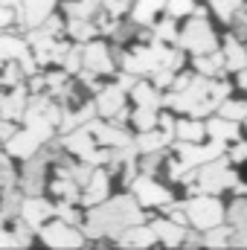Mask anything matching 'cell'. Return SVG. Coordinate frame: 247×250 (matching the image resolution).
I'll return each mask as SVG.
<instances>
[{"mask_svg":"<svg viewBox=\"0 0 247 250\" xmlns=\"http://www.w3.org/2000/svg\"><path fill=\"white\" fill-rule=\"evenodd\" d=\"M0 82H3V79H0Z\"/></svg>","mask_w":247,"mask_h":250,"instance_id":"cell-46","label":"cell"},{"mask_svg":"<svg viewBox=\"0 0 247 250\" xmlns=\"http://www.w3.org/2000/svg\"><path fill=\"white\" fill-rule=\"evenodd\" d=\"M18 79H21V70H18V64H9V67H3V82H6V84H18Z\"/></svg>","mask_w":247,"mask_h":250,"instance_id":"cell-39","label":"cell"},{"mask_svg":"<svg viewBox=\"0 0 247 250\" xmlns=\"http://www.w3.org/2000/svg\"><path fill=\"white\" fill-rule=\"evenodd\" d=\"M53 215H56V204H50V201H44V198H38V195H26L23 204H21V218H23L29 227H41V224H47Z\"/></svg>","mask_w":247,"mask_h":250,"instance_id":"cell-12","label":"cell"},{"mask_svg":"<svg viewBox=\"0 0 247 250\" xmlns=\"http://www.w3.org/2000/svg\"><path fill=\"white\" fill-rule=\"evenodd\" d=\"M242 3H245V0H209V6L218 12V18H221V21H230V18H233V12H236Z\"/></svg>","mask_w":247,"mask_h":250,"instance_id":"cell-32","label":"cell"},{"mask_svg":"<svg viewBox=\"0 0 247 250\" xmlns=\"http://www.w3.org/2000/svg\"><path fill=\"white\" fill-rule=\"evenodd\" d=\"M15 245H18L15 233H12V230H3V227H0V248H15Z\"/></svg>","mask_w":247,"mask_h":250,"instance_id":"cell-41","label":"cell"},{"mask_svg":"<svg viewBox=\"0 0 247 250\" xmlns=\"http://www.w3.org/2000/svg\"><path fill=\"white\" fill-rule=\"evenodd\" d=\"M184 209H186L189 224H195L198 230L218 227V224L224 221V215H227V212H224V207H221V201H218V198H212V195H206V192H201L198 198L186 201Z\"/></svg>","mask_w":247,"mask_h":250,"instance_id":"cell-5","label":"cell"},{"mask_svg":"<svg viewBox=\"0 0 247 250\" xmlns=\"http://www.w3.org/2000/svg\"><path fill=\"white\" fill-rule=\"evenodd\" d=\"M192 181H195V187H189L192 192H206V195H218L221 189L239 184V178L227 169V160H218V157L209 160V163H204L192 175Z\"/></svg>","mask_w":247,"mask_h":250,"instance_id":"cell-4","label":"cell"},{"mask_svg":"<svg viewBox=\"0 0 247 250\" xmlns=\"http://www.w3.org/2000/svg\"><path fill=\"white\" fill-rule=\"evenodd\" d=\"M181 47L192 50L195 56H204V53H212L215 50V32L209 26V21L204 15H192V21L186 23V29L181 32Z\"/></svg>","mask_w":247,"mask_h":250,"instance_id":"cell-6","label":"cell"},{"mask_svg":"<svg viewBox=\"0 0 247 250\" xmlns=\"http://www.w3.org/2000/svg\"><path fill=\"white\" fill-rule=\"evenodd\" d=\"M50 160H53V154H50V151H41V148H38L32 157H26L23 178H21L26 195H41V189H44V184H47L44 172H47V163H50Z\"/></svg>","mask_w":247,"mask_h":250,"instance_id":"cell-8","label":"cell"},{"mask_svg":"<svg viewBox=\"0 0 247 250\" xmlns=\"http://www.w3.org/2000/svg\"><path fill=\"white\" fill-rule=\"evenodd\" d=\"M233 160H236V163H245L247 160V143H239V146L233 148Z\"/></svg>","mask_w":247,"mask_h":250,"instance_id":"cell-43","label":"cell"},{"mask_svg":"<svg viewBox=\"0 0 247 250\" xmlns=\"http://www.w3.org/2000/svg\"><path fill=\"white\" fill-rule=\"evenodd\" d=\"M82 67H84L87 73H93V76H108V73H114V56H111L108 44H102V41L87 44V47L82 50Z\"/></svg>","mask_w":247,"mask_h":250,"instance_id":"cell-10","label":"cell"},{"mask_svg":"<svg viewBox=\"0 0 247 250\" xmlns=\"http://www.w3.org/2000/svg\"><path fill=\"white\" fill-rule=\"evenodd\" d=\"M12 21H15V12H12L9 6H0V29H3V26H9Z\"/></svg>","mask_w":247,"mask_h":250,"instance_id":"cell-42","label":"cell"},{"mask_svg":"<svg viewBox=\"0 0 247 250\" xmlns=\"http://www.w3.org/2000/svg\"><path fill=\"white\" fill-rule=\"evenodd\" d=\"M154 38L163 41V44H166V41H175V38H178V32H175V21H172V18H169V21H160V23L154 26Z\"/></svg>","mask_w":247,"mask_h":250,"instance_id":"cell-33","label":"cell"},{"mask_svg":"<svg viewBox=\"0 0 247 250\" xmlns=\"http://www.w3.org/2000/svg\"><path fill=\"white\" fill-rule=\"evenodd\" d=\"M82 41L79 44H70V50H67V56H64V62H62V67L67 70V73H79L82 70Z\"/></svg>","mask_w":247,"mask_h":250,"instance_id":"cell-31","label":"cell"},{"mask_svg":"<svg viewBox=\"0 0 247 250\" xmlns=\"http://www.w3.org/2000/svg\"><path fill=\"white\" fill-rule=\"evenodd\" d=\"M12 134H15V123L6 120V117H0V140H9Z\"/></svg>","mask_w":247,"mask_h":250,"instance_id":"cell-40","label":"cell"},{"mask_svg":"<svg viewBox=\"0 0 247 250\" xmlns=\"http://www.w3.org/2000/svg\"><path fill=\"white\" fill-rule=\"evenodd\" d=\"M41 148V137L35 134V131H15L9 140H6V151L12 154V157H21V160H26V157H32L35 151Z\"/></svg>","mask_w":247,"mask_h":250,"instance_id":"cell-14","label":"cell"},{"mask_svg":"<svg viewBox=\"0 0 247 250\" xmlns=\"http://www.w3.org/2000/svg\"><path fill=\"white\" fill-rule=\"evenodd\" d=\"M166 143H169V134H166V131H157V128H151V131H140V137L134 140L137 151H143V154H148V151H160Z\"/></svg>","mask_w":247,"mask_h":250,"instance_id":"cell-23","label":"cell"},{"mask_svg":"<svg viewBox=\"0 0 247 250\" xmlns=\"http://www.w3.org/2000/svg\"><path fill=\"white\" fill-rule=\"evenodd\" d=\"M70 35L73 38H79V41H87L90 35H96V23L90 21V18H70Z\"/></svg>","mask_w":247,"mask_h":250,"instance_id":"cell-30","label":"cell"},{"mask_svg":"<svg viewBox=\"0 0 247 250\" xmlns=\"http://www.w3.org/2000/svg\"><path fill=\"white\" fill-rule=\"evenodd\" d=\"M128 6H131V0H102V9H105L108 15H114V18L125 15Z\"/></svg>","mask_w":247,"mask_h":250,"instance_id":"cell-36","label":"cell"},{"mask_svg":"<svg viewBox=\"0 0 247 250\" xmlns=\"http://www.w3.org/2000/svg\"><path fill=\"white\" fill-rule=\"evenodd\" d=\"M93 146H96V137H93L90 125H79L76 131H70V134L64 137V148H67V151H73V154H76V157H82V160L93 151Z\"/></svg>","mask_w":247,"mask_h":250,"instance_id":"cell-15","label":"cell"},{"mask_svg":"<svg viewBox=\"0 0 247 250\" xmlns=\"http://www.w3.org/2000/svg\"><path fill=\"white\" fill-rule=\"evenodd\" d=\"M227 93H230V84H218L209 76L198 73V76H192L186 82V87L166 96V105H172V108H178L184 114H192V117H204V114L215 111L227 99Z\"/></svg>","mask_w":247,"mask_h":250,"instance_id":"cell-2","label":"cell"},{"mask_svg":"<svg viewBox=\"0 0 247 250\" xmlns=\"http://www.w3.org/2000/svg\"><path fill=\"white\" fill-rule=\"evenodd\" d=\"M175 134H178L184 143H201L204 134H206V125L195 123V117H192V120H184V123L175 125Z\"/></svg>","mask_w":247,"mask_h":250,"instance_id":"cell-27","label":"cell"},{"mask_svg":"<svg viewBox=\"0 0 247 250\" xmlns=\"http://www.w3.org/2000/svg\"><path fill=\"white\" fill-rule=\"evenodd\" d=\"M151 242H157L154 230L151 227H140V224L125 227L123 236H120V245H128V248H148Z\"/></svg>","mask_w":247,"mask_h":250,"instance_id":"cell-20","label":"cell"},{"mask_svg":"<svg viewBox=\"0 0 247 250\" xmlns=\"http://www.w3.org/2000/svg\"><path fill=\"white\" fill-rule=\"evenodd\" d=\"M224 151V143L221 140H212L209 146H201V143H184L178 146V154H181V163L186 169H195V166H204L209 160H215L218 154Z\"/></svg>","mask_w":247,"mask_h":250,"instance_id":"cell-9","label":"cell"},{"mask_svg":"<svg viewBox=\"0 0 247 250\" xmlns=\"http://www.w3.org/2000/svg\"><path fill=\"white\" fill-rule=\"evenodd\" d=\"M29 53V44L15 38V35H0V56L6 62H21L23 56Z\"/></svg>","mask_w":247,"mask_h":250,"instance_id":"cell-25","label":"cell"},{"mask_svg":"<svg viewBox=\"0 0 247 250\" xmlns=\"http://www.w3.org/2000/svg\"><path fill=\"white\" fill-rule=\"evenodd\" d=\"M105 195H108V175L93 169V175H90V181H87V192L82 195V204H84V207H96V204L105 201Z\"/></svg>","mask_w":247,"mask_h":250,"instance_id":"cell-19","label":"cell"},{"mask_svg":"<svg viewBox=\"0 0 247 250\" xmlns=\"http://www.w3.org/2000/svg\"><path fill=\"white\" fill-rule=\"evenodd\" d=\"M157 108H145V105H137V111L131 114V120L134 125L140 128V131H151V128H157Z\"/></svg>","mask_w":247,"mask_h":250,"instance_id":"cell-28","label":"cell"},{"mask_svg":"<svg viewBox=\"0 0 247 250\" xmlns=\"http://www.w3.org/2000/svg\"><path fill=\"white\" fill-rule=\"evenodd\" d=\"M166 6H169V12L178 18V15H186V12L195 9V0H166Z\"/></svg>","mask_w":247,"mask_h":250,"instance_id":"cell-37","label":"cell"},{"mask_svg":"<svg viewBox=\"0 0 247 250\" xmlns=\"http://www.w3.org/2000/svg\"><path fill=\"white\" fill-rule=\"evenodd\" d=\"M53 6H56V0H21V12H18L15 18H18L23 26L35 29V26H41V23L50 18Z\"/></svg>","mask_w":247,"mask_h":250,"instance_id":"cell-13","label":"cell"},{"mask_svg":"<svg viewBox=\"0 0 247 250\" xmlns=\"http://www.w3.org/2000/svg\"><path fill=\"white\" fill-rule=\"evenodd\" d=\"M23 123H26L29 131H35V134L41 137V143H47V140L53 137L56 125L62 123V111H59V105H56L53 99H47V96H35V99L26 102Z\"/></svg>","mask_w":247,"mask_h":250,"instance_id":"cell-3","label":"cell"},{"mask_svg":"<svg viewBox=\"0 0 247 250\" xmlns=\"http://www.w3.org/2000/svg\"><path fill=\"white\" fill-rule=\"evenodd\" d=\"M134 195H137L140 207H163V204L172 201V192L163 189L151 175H140V178H134Z\"/></svg>","mask_w":247,"mask_h":250,"instance_id":"cell-11","label":"cell"},{"mask_svg":"<svg viewBox=\"0 0 247 250\" xmlns=\"http://www.w3.org/2000/svg\"><path fill=\"white\" fill-rule=\"evenodd\" d=\"M131 93H134V102H137V105H145V108H157V105L163 102L160 87H154L151 82H137Z\"/></svg>","mask_w":247,"mask_h":250,"instance_id":"cell-24","label":"cell"},{"mask_svg":"<svg viewBox=\"0 0 247 250\" xmlns=\"http://www.w3.org/2000/svg\"><path fill=\"white\" fill-rule=\"evenodd\" d=\"M56 218H62V221H67V224H76V221H79V212L70 209V201H64V204L56 207Z\"/></svg>","mask_w":247,"mask_h":250,"instance_id":"cell-38","label":"cell"},{"mask_svg":"<svg viewBox=\"0 0 247 250\" xmlns=\"http://www.w3.org/2000/svg\"><path fill=\"white\" fill-rule=\"evenodd\" d=\"M151 230H154L157 242H163V245H184V239H186V227L184 224H178V221H172V218H166V221H154Z\"/></svg>","mask_w":247,"mask_h":250,"instance_id":"cell-18","label":"cell"},{"mask_svg":"<svg viewBox=\"0 0 247 250\" xmlns=\"http://www.w3.org/2000/svg\"><path fill=\"white\" fill-rule=\"evenodd\" d=\"M0 6H9V9H18V6H21V0H0Z\"/></svg>","mask_w":247,"mask_h":250,"instance_id":"cell-45","label":"cell"},{"mask_svg":"<svg viewBox=\"0 0 247 250\" xmlns=\"http://www.w3.org/2000/svg\"><path fill=\"white\" fill-rule=\"evenodd\" d=\"M218 117H224V120H233V123H245L247 120V105L245 102H233V99H224L221 105H218Z\"/></svg>","mask_w":247,"mask_h":250,"instance_id":"cell-29","label":"cell"},{"mask_svg":"<svg viewBox=\"0 0 247 250\" xmlns=\"http://www.w3.org/2000/svg\"><path fill=\"white\" fill-rule=\"evenodd\" d=\"M143 221V212H140V201L137 195H120L102 207H93L87 212V224H84V233L87 236H123L125 227L131 224H140Z\"/></svg>","mask_w":247,"mask_h":250,"instance_id":"cell-1","label":"cell"},{"mask_svg":"<svg viewBox=\"0 0 247 250\" xmlns=\"http://www.w3.org/2000/svg\"><path fill=\"white\" fill-rule=\"evenodd\" d=\"M163 6H166V0H137L134 15H131V23H137V26L151 23L154 15H157V9H163Z\"/></svg>","mask_w":247,"mask_h":250,"instance_id":"cell-26","label":"cell"},{"mask_svg":"<svg viewBox=\"0 0 247 250\" xmlns=\"http://www.w3.org/2000/svg\"><path fill=\"white\" fill-rule=\"evenodd\" d=\"M120 108H125V93L120 84H111V87H102L99 99H96V111L102 120H111Z\"/></svg>","mask_w":247,"mask_h":250,"instance_id":"cell-17","label":"cell"},{"mask_svg":"<svg viewBox=\"0 0 247 250\" xmlns=\"http://www.w3.org/2000/svg\"><path fill=\"white\" fill-rule=\"evenodd\" d=\"M21 204H23V198H21L18 192H9V195L3 198V209H0V215H21Z\"/></svg>","mask_w":247,"mask_h":250,"instance_id":"cell-34","label":"cell"},{"mask_svg":"<svg viewBox=\"0 0 247 250\" xmlns=\"http://www.w3.org/2000/svg\"><path fill=\"white\" fill-rule=\"evenodd\" d=\"M12 184H15V169H12V163H9V151H6V154H0V187L12 189Z\"/></svg>","mask_w":247,"mask_h":250,"instance_id":"cell-35","label":"cell"},{"mask_svg":"<svg viewBox=\"0 0 247 250\" xmlns=\"http://www.w3.org/2000/svg\"><path fill=\"white\" fill-rule=\"evenodd\" d=\"M26 102H29L26 90L15 84V90H9L6 96H0V117H6V120H23Z\"/></svg>","mask_w":247,"mask_h":250,"instance_id":"cell-16","label":"cell"},{"mask_svg":"<svg viewBox=\"0 0 247 250\" xmlns=\"http://www.w3.org/2000/svg\"><path fill=\"white\" fill-rule=\"evenodd\" d=\"M206 134H209L212 140H221V143H230V140H239V134H242V128H239V123H233V120H224V117H215V120H209V123H206Z\"/></svg>","mask_w":247,"mask_h":250,"instance_id":"cell-21","label":"cell"},{"mask_svg":"<svg viewBox=\"0 0 247 250\" xmlns=\"http://www.w3.org/2000/svg\"><path fill=\"white\" fill-rule=\"evenodd\" d=\"M224 64H227V70H236V73L247 67V47L239 38L224 41Z\"/></svg>","mask_w":247,"mask_h":250,"instance_id":"cell-22","label":"cell"},{"mask_svg":"<svg viewBox=\"0 0 247 250\" xmlns=\"http://www.w3.org/2000/svg\"><path fill=\"white\" fill-rule=\"evenodd\" d=\"M38 233H41L44 245H50V248H82V245H84L82 230H76L73 224H67V221H62V218L41 224Z\"/></svg>","mask_w":247,"mask_h":250,"instance_id":"cell-7","label":"cell"},{"mask_svg":"<svg viewBox=\"0 0 247 250\" xmlns=\"http://www.w3.org/2000/svg\"><path fill=\"white\" fill-rule=\"evenodd\" d=\"M239 84L247 90V67H245V70H239Z\"/></svg>","mask_w":247,"mask_h":250,"instance_id":"cell-44","label":"cell"}]
</instances>
